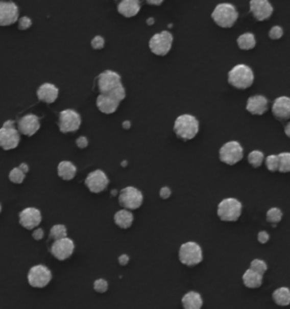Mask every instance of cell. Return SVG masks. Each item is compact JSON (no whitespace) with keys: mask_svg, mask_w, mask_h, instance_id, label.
I'll use <instances>...</instances> for the list:
<instances>
[{"mask_svg":"<svg viewBox=\"0 0 290 309\" xmlns=\"http://www.w3.org/2000/svg\"><path fill=\"white\" fill-rule=\"evenodd\" d=\"M269 239H270V234H269L267 231H260L257 234V240L258 243L264 245L269 242Z\"/></svg>","mask_w":290,"mask_h":309,"instance_id":"cell-44","label":"cell"},{"mask_svg":"<svg viewBox=\"0 0 290 309\" xmlns=\"http://www.w3.org/2000/svg\"><path fill=\"white\" fill-rule=\"evenodd\" d=\"M32 237H33L34 240H36V242H40V240H42L43 237H44V231H43V229H41V228H35V229L33 230V232H32Z\"/></svg>","mask_w":290,"mask_h":309,"instance_id":"cell-42","label":"cell"},{"mask_svg":"<svg viewBox=\"0 0 290 309\" xmlns=\"http://www.w3.org/2000/svg\"><path fill=\"white\" fill-rule=\"evenodd\" d=\"M250 9L254 18L258 22L269 19L273 14V7L269 0H251Z\"/></svg>","mask_w":290,"mask_h":309,"instance_id":"cell-17","label":"cell"},{"mask_svg":"<svg viewBox=\"0 0 290 309\" xmlns=\"http://www.w3.org/2000/svg\"><path fill=\"white\" fill-rule=\"evenodd\" d=\"M32 26V19L28 16H23L18 19V29L20 31H25Z\"/></svg>","mask_w":290,"mask_h":309,"instance_id":"cell-40","label":"cell"},{"mask_svg":"<svg viewBox=\"0 0 290 309\" xmlns=\"http://www.w3.org/2000/svg\"><path fill=\"white\" fill-rule=\"evenodd\" d=\"M119 106H120V102L110 97L99 94V97L96 99V107L99 109V111H101L102 113H106V114L115 113Z\"/></svg>","mask_w":290,"mask_h":309,"instance_id":"cell-23","label":"cell"},{"mask_svg":"<svg viewBox=\"0 0 290 309\" xmlns=\"http://www.w3.org/2000/svg\"><path fill=\"white\" fill-rule=\"evenodd\" d=\"M172 194H173L172 189H170L169 187H162L161 189H160L159 195L161 200H168V198L172 196Z\"/></svg>","mask_w":290,"mask_h":309,"instance_id":"cell-43","label":"cell"},{"mask_svg":"<svg viewBox=\"0 0 290 309\" xmlns=\"http://www.w3.org/2000/svg\"><path fill=\"white\" fill-rule=\"evenodd\" d=\"M254 72L247 65H236L228 73V83L238 90H246L254 83Z\"/></svg>","mask_w":290,"mask_h":309,"instance_id":"cell-3","label":"cell"},{"mask_svg":"<svg viewBox=\"0 0 290 309\" xmlns=\"http://www.w3.org/2000/svg\"><path fill=\"white\" fill-rule=\"evenodd\" d=\"M264 159H265L264 158V153L258 150L252 151L247 156L248 163H250L253 168H255V169H257V168H260L262 165Z\"/></svg>","mask_w":290,"mask_h":309,"instance_id":"cell-30","label":"cell"},{"mask_svg":"<svg viewBox=\"0 0 290 309\" xmlns=\"http://www.w3.org/2000/svg\"><path fill=\"white\" fill-rule=\"evenodd\" d=\"M91 45H92L93 49L101 50V49H103V46H105V39H103L102 36H100V35H96L92 39Z\"/></svg>","mask_w":290,"mask_h":309,"instance_id":"cell-39","label":"cell"},{"mask_svg":"<svg viewBox=\"0 0 290 309\" xmlns=\"http://www.w3.org/2000/svg\"><path fill=\"white\" fill-rule=\"evenodd\" d=\"M17 126H18L17 130L19 132V134L29 136V137H31V136H33L38 133L41 127L40 119L36 117L35 114H32V113L27 114V116L20 118Z\"/></svg>","mask_w":290,"mask_h":309,"instance_id":"cell-18","label":"cell"},{"mask_svg":"<svg viewBox=\"0 0 290 309\" xmlns=\"http://www.w3.org/2000/svg\"><path fill=\"white\" fill-rule=\"evenodd\" d=\"M20 140L18 130L15 128L13 120H7L0 128V148L5 151L16 149Z\"/></svg>","mask_w":290,"mask_h":309,"instance_id":"cell-10","label":"cell"},{"mask_svg":"<svg viewBox=\"0 0 290 309\" xmlns=\"http://www.w3.org/2000/svg\"><path fill=\"white\" fill-rule=\"evenodd\" d=\"M82 125V118L75 110L66 109L59 113V130L63 134L75 133L80 129Z\"/></svg>","mask_w":290,"mask_h":309,"instance_id":"cell-12","label":"cell"},{"mask_svg":"<svg viewBox=\"0 0 290 309\" xmlns=\"http://www.w3.org/2000/svg\"><path fill=\"white\" fill-rule=\"evenodd\" d=\"M109 182L110 180L105 172L102 170H94L87 175L84 184L91 193L100 194L107 189Z\"/></svg>","mask_w":290,"mask_h":309,"instance_id":"cell-14","label":"cell"},{"mask_svg":"<svg viewBox=\"0 0 290 309\" xmlns=\"http://www.w3.org/2000/svg\"><path fill=\"white\" fill-rule=\"evenodd\" d=\"M282 218H283V213L281 209L278 207H272L267 212V221L269 223L277 224L279 222H281Z\"/></svg>","mask_w":290,"mask_h":309,"instance_id":"cell-32","label":"cell"},{"mask_svg":"<svg viewBox=\"0 0 290 309\" xmlns=\"http://www.w3.org/2000/svg\"><path fill=\"white\" fill-rule=\"evenodd\" d=\"M57 172H58V176L61 179L69 181L75 178L77 169L75 164H72L70 161H61L57 168Z\"/></svg>","mask_w":290,"mask_h":309,"instance_id":"cell-26","label":"cell"},{"mask_svg":"<svg viewBox=\"0 0 290 309\" xmlns=\"http://www.w3.org/2000/svg\"><path fill=\"white\" fill-rule=\"evenodd\" d=\"M278 159H279L278 171H280L281 174H288L290 171V154L288 152H283V153L278 154Z\"/></svg>","mask_w":290,"mask_h":309,"instance_id":"cell-31","label":"cell"},{"mask_svg":"<svg viewBox=\"0 0 290 309\" xmlns=\"http://www.w3.org/2000/svg\"><path fill=\"white\" fill-rule=\"evenodd\" d=\"M128 262H129V256H128V255H126V254H123V255L119 256V258H118V263L120 264L122 266H126V265L128 264Z\"/></svg>","mask_w":290,"mask_h":309,"instance_id":"cell-45","label":"cell"},{"mask_svg":"<svg viewBox=\"0 0 290 309\" xmlns=\"http://www.w3.org/2000/svg\"><path fill=\"white\" fill-rule=\"evenodd\" d=\"M25 175L27 174H24L19 168H14V169H12L9 172V180L12 181L13 184H23V181L25 180Z\"/></svg>","mask_w":290,"mask_h":309,"instance_id":"cell-34","label":"cell"},{"mask_svg":"<svg viewBox=\"0 0 290 309\" xmlns=\"http://www.w3.org/2000/svg\"><path fill=\"white\" fill-rule=\"evenodd\" d=\"M174 132L181 140H190L200 132V122L191 114H181L175 120Z\"/></svg>","mask_w":290,"mask_h":309,"instance_id":"cell-2","label":"cell"},{"mask_svg":"<svg viewBox=\"0 0 290 309\" xmlns=\"http://www.w3.org/2000/svg\"><path fill=\"white\" fill-rule=\"evenodd\" d=\"M243 283L248 289H257V288H260L263 284V275L248 269L243 274Z\"/></svg>","mask_w":290,"mask_h":309,"instance_id":"cell-27","label":"cell"},{"mask_svg":"<svg viewBox=\"0 0 290 309\" xmlns=\"http://www.w3.org/2000/svg\"><path fill=\"white\" fill-rule=\"evenodd\" d=\"M67 237V228L64 224H56L50 230L49 238L53 240H58L61 238Z\"/></svg>","mask_w":290,"mask_h":309,"instance_id":"cell-33","label":"cell"},{"mask_svg":"<svg viewBox=\"0 0 290 309\" xmlns=\"http://www.w3.org/2000/svg\"><path fill=\"white\" fill-rule=\"evenodd\" d=\"M123 127L125 128V129L131 128V122H124L123 123Z\"/></svg>","mask_w":290,"mask_h":309,"instance_id":"cell-49","label":"cell"},{"mask_svg":"<svg viewBox=\"0 0 290 309\" xmlns=\"http://www.w3.org/2000/svg\"><path fill=\"white\" fill-rule=\"evenodd\" d=\"M181 305L184 309H202L203 299L199 292L189 291L181 298Z\"/></svg>","mask_w":290,"mask_h":309,"instance_id":"cell-24","label":"cell"},{"mask_svg":"<svg viewBox=\"0 0 290 309\" xmlns=\"http://www.w3.org/2000/svg\"><path fill=\"white\" fill-rule=\"evenodd\" d=\"M243 158H244V149L236 140L227 142L219 150V159L225 164L235 165L240 162Z\"/></svg>","mask_w":290,"mask_h":309,"instance_id":"cell-9","label":"cell"},{"mask_svg":"<svg viewBox=\"0 0 290 309\" xmlns=\"http://www.w3.org/2000/svg\"><path fill=\"white\" fill-rule=\"evenodd\" d=\"M143 201H144V197L142 192L138 191L135 187L128 186L123 188V189L119 192V196H118L119 205H120L123 208L128 209V211H134V209H137L141 207Z\"/></svg>","mask_w":290,"mask_h":309,"instance_id":"cell-7","label":"cell"},{"mask_svg":"<svg viewBox=\"0 0 290 309\" xmlns=\"http://www.w3.org/2000/svg\"><path fill=\"white\" fill-rule=\"evenodd\" d=\"M149 5H152V6H160L164 0H145Z\"/></svg>","mask_w":290,"mask_h":309,"instance_id":"cell-46","label":"cell"},{"mask_svg":"<svg viewBox=\"0 0 290 309\" xmlns=\"http://www.w3.org/2000/svg\"><path fill=\"white\" fill-rule=\"evenodd\" d=\"M36 96H38L40 101L51 104V103H54L57 99H58L59 90H58V87L54 85V84L44 83L38 88Z\"/></svg>","mask_w":290,"mask_h":309,"instance_id":"cell-21","label":"cell"},{"mask_svg":"<svg viewBox=\"0 0 290 309\" xmlns=\"http://www.w3.org/2000/svg\"><path fill=\"white\" fill-rule=\"evenodd\" d=\"M98 90L102 96L110 97L122 102L126 98V91L122 77L113 70H105L98 77Z\"/></svg>","mask_w":290,"mask_h":309,"instance_id":"cell-1","label":"cell"},{"mask_svg":"<svg viewBox=\"0 0 290 309\" xmlns=\"http://www.w3.org/2000/svg\"><path fill=\"white\" fill-rule=\"evenodd\" d=\"M273 116L279 120L290 118V100L288 97H279L272 104Z\"/></svg>","mask_w":290,"mask_h":309,"instance_id":"cell-20","label":"cell"},{"mask_svg":"<svg viewBox=\"0 0 290 309\" xmlns=\"http://www.w3.org/2000/svg\"><path fill=\"white\" fill-rule=\"evenodd\" d=\"M174 36L169 31H162L154 34L149 42V48L152 54L163 57L167 56L173 48Z\"/></svg>","mask_w":290,"mask_h":309,"instance_id":"cell-8","label":"cell"},{"mask_svg":"<svg viewBox=\"0 0 290 309\" xmlns=\"http://www.w3.org/2000/svg\"><path fill=\"white\" fill-rule=\"evenodd\" d=\"M250 269L254 272H256V273L264 275L265 274V272L268 271V265L264 260L262 259H253L250 264Z\"/></svg>","mask_w":290,"mask_h":309,"instance_id":"cell-35","label":"cell"},{"mask_svg":"<svg viewBox=\"0 0 290 309\" xmlns=\"http://www.w3.org/2000/svg\"><path fill=\"white\" fill-rule=\"evenodd\" d=\"M113 221H115V224L118 228L127 230L132 227V224L134 222V216L131 211L123 208L115 213Z\"/></svg>","mask_w":290,"mask_h":309,"instance_id":"cell-25","label":"cell"},{"mask_svg":"<svg viewBox=\"0 0 290 309\" xmlns=\"http://www.w3.org/2000/svg\"><path fill=\"white\" fill-rule=\"evenodd\" d=\"M178 257L181 264L188 266V268H194L203 260V251L199 244L187 242L180 246Z\"/></svg>","mask_w":290,"mask_h":309,"instance_id":"cell-6","label":"cell"},{"mask_svg":"<svg viewBox=\"0 0 290 309\" xmlns=\"http://www.w3.org/2000/svg\"><path fill=\"white\" fill-rule=\"evenodd\" d=\"M93 289L98 293H106L109 289L108 281L105 279H98L93 283Z\"/></svg>","mask_w":290,"mask_h":309,"instance_id":"cell-37","label":"cell"},{"mask_svg":"<svg viewBox=\"0 0 290 309\" xmlns=\"http://www.w3.org/2000/svg\"><path fill=\"white\" fill-rule=\"evenodd\" d=\"M18 168L24 172V174H28L29 172V165L27 163H22Z\"/></svg>","mask_w":290,"mask_h":309,"instance_id":"cell-47","label":"cell"},{"mask_svg":"<svg viewBox=\"0 0 290 309\" xmlns=\"http://www.w3.org/2000/svg\"><path fill=\"white\" fill-rule=\"evenodd\" d=\"M76 145H77V148L81 150L86 149L87 146H89V139H87L85 136H81V137L76 139Z\"/></svg>","mask_w":290,"mask_h":309,"instance_id":"cell-41","label":"cell"},{"mask_svg":"<svg viewBox=\"0 0 290 309\" xmlns=\"http://www.w3.org/2000/svg\"><path fill=\"white\" fill-rule=\"evenodd\" d=\"M243 213L241 203L236 198H225L222 200L216 208V214L221 221L236 222L239 220Z\"/></svg>","mask_w":290,"mask_h":309,"instance_id":"cell-5","label":"cell"},{"mask_svg":"<svg viewBox=\"0 0 290 309\" xmlns=\"http://www.w3.org/2000/svg\"><path fill=\"white\" fill-rule=\"evenodd\" d=\"M284 132H286L287 137H290V124L286 125V128H284Z\"/></svg>","mask_w":290,"mask_h":309,"instance_id":"cell-48","label":"cell"},{"mask_svg":"<svg viewBox=\"0 0 290 309\" xmlns=\"http://www.w3.org/2000/svg\"><path fill=\"white\" fill-rule=\"evenodd\" d=\"M272 299L278 306H281V307L289 306L290 291L288 288L282 287V288H279L277 290H274V292L272 293Z\"/></svg>","mask_w":290,"mask_h":309,"instance_id":"cell-28","label":"cell"},{"mask_svg":"<svg viewBox=\"0 0 290 309\" xmlns=\"http://www.w3.org/2000/svg\"><path fill=\"white\" fill-rule=\"evenodd\" d=\"M42 221V214L35 207H27L19 213V224L27 230H34Z\"/></svg>","mask_w":290,"mask_h":309,"instance_id":"cell-15","label":"cell"},{"mask_svg":"<svg viewBox=\"0 0 290 309\" xmlns=\"http://www.w3.org/2000/svg\"><path fill=\"white\" fill-rule=\"evenodd\" d=\"M211 16L218 26L222 29H230L236 24L239 14L232 4H219L215 6Z\"/></svg>","mask_w":290,"mask_h":309,"instance_id":"cell-4","label":"cell"},{"mask_svg":"<svg viewBox=\"0 0 290 309\" xmlns=\"http://www.w3.org/2000/svg\"><path fill=\"white\" fill-rule=\"evenodd\" d=\"M283 36V30L280 26H273V28L270 30V32H269V38L271 40H279L281 39Z\"/></svg>","mask_w":290,"mask_h":309,"instance_id":"cell-38","label":"cell"},{"mask_svg":"<svg viewBox=\"0 0 290 309\" xmlns=\"http://www.w3.org/2000/svg\"><path fill=\"white\" fill-rule=\"evenodd\" d=\"M237 44H238V48L241 50H252L255 48L256 45L255 35L251 32L241 34L239 38L237 39Z\"/></svg>","mask_w":290,"mask_h":309,"instance_id":"cell-29","label":"cell"},{"mask_svg":"<svg viewBox=\"0 0 290 309\" xmlns=\"http://www.w3.org/2000/svg\"><path fill=\"white\" fill-rule=\"evenodd\" d=\"M75 251V244L72 239L65 237L58 240H54L50 247V253L56 259L66 260L71 257Z\"/></svg>","mask_w":290,"mask_h":309,"instance_id":"cell-13","label":"cell"},{"mask_svg":"<svg viewBox=\"0 0 290 309\" xmlns=\"http://www.w3.org/2000/svg\"><path fill=\"white\" fill-rule=\"evenodd\" d=\"M118 13L126 18H132L141 10V2L139 0H122L117 7Z\"/></svg>","mask_w":290,"mask_h":309,"instance_id":"cell-22","label":"cell"},{"mask_svg":"<svg viewBox=\"0 0 290 309\" xmlns=\"http://www.w3.org/2000/svg\"><path fill=\"white\" fill-rule=\"evenodd\" d=\"M53 280V273L45 265H34L28 273L29 284L36 289H42L48 286Z\"/></svg>","mask_w":290,"mask_h":309,"instance_id":"cell-11","label":"cell"},{"mask_svg":"<svg viewBox=\"0 0 290 309\" xmlns=\"http://www.w3.org/2000/svg\"><path fill=\"white\" fill-rule=\"evenodd\" d=\"M269 109V101L263 96H253L247 100L246 110L254 116H263Z\"/></svg>","mask_w":290,"mask_h":309,"instance_id":"cell-19","label":"cell"},{"mask_svg":"<svg viewBox=\"0 0 290 309\" xmlns=\"http://www.w3.org/2000/svg\"><path fill=\"white\" fill-rule=\"evenodd\" d=\"M2 209H3V206H2V204H0V213H2Z\"/></svg>","mask_w":290,"mask_h":309,"instance_id":"cell-51","label":"cell"},{"mask_svg":"<svg viewBox=\"0 0 290 309\" xmlns=\"http://www.w3.org/2000/svg\"><path fill=\"white\" fill-rule=\"evenodd\" d=\"M19 16L17 5L12 2H0V26H10L16 23Z\"/></svg>","mask_w":290,"mask_h":309,"instance_id":"cell-16","label":"cell"},{"mask_svg":"<svg viewBox=\"0 0 290 309\" xmlns=\"http://www.w3.org/2000/svg\"><path fill=\"white\" fill-rule=\"evenodd\" d=\"M152 23H154V19H153V18H149V19H148V24H149V25H151Z\"/></svg>","mask_w":290,"mask_h":309,"instance_id":"cell-50","label":"cell"},{"mask_svg":"<svg viewBox=\"0 0 290 309\" xmlns=\"http://www.w3.org/2000/svg\"><path fill=\"white\" fill-rule=\"evenodd\" d=\"M265 160V165L268 168L269 171L271 172H276L278 171V168H279V159H278V155L276 154H272V155H269Z\"/></svg>","mask_w":290,"mask_h":309,"instance_id":"cell-36","label":"cell"}]
</instances>
